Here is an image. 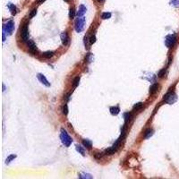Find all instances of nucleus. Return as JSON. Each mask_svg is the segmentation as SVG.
<instances>
[{"instance_id":"21","label":"nucleus","mask_w":179,"mask_h":179,"mask_svg":"<svg viewBox=\"0 0 179 179\" xmlns=\"http://www.w3.org/2000/svg\"><path fill=\"white\" fill-rule=\"evenodd\" d=\"M75 16V10L74 8H71L70 11H69V18L70 19H73Z\"/></svg>"},{"instance_id":"18","label":"nucleus","mask_w":179,"mask_h":179,"mask_svg":"<svg viewBox=\"0 0 179 179\" xmlns=\"http://www.w3.org/2000/svg\"><path fill=\"white\" fill-rule=\"evenodd\" d=\"M152 135H153V130L152 129H148L146 132H145V136H144V137L146 139H149V137H151Z\"/></svg>"},{"instance_id":"22","label":"nucleus","mask_w":179,"mask_h":179,"mask_svg":"<svg viewBox=\"0 0 179 179\" xmlns=\"http://www.w3.org/2000/svg\"><path fill=\"white\" fill-rule=\"evenodd\" d=\"M16 158V155H14V154H12V155H10L9 157H7V159H6V160H5V163L6 164H8V163H10L13 159H14Z\"/></svg>"},{"instance_id":"2","label":"nucleus","mask_w":179,"mask_h":179,"mask_svg":"<svg viewBox=\"0 0 179 179\" xmlns=\"http://www.w3.org/2000/svg\"><path fill=\"white\" fill-rule=\"evenodd\" d=\"M60 139L61 142L66 147H69L73 142L72 138L69 136V134H67V132L65 129H61V134H60Z\"/></svg>"},{"instance_id":"11","label":"nucleus","mask_w":179,"mask_h":179,"mask_svg":"<svg viewBox=\"0 0 179 179\" xmlns=\"http://www.w3.org/2000/svg\"><path fill=\"white\" fill-rule=\"evenodd\" d=\"M87 11V9H86V7L84 6L83 5H81L79 7V10H78L77 12V16L78 17H82V16L84 15V14Z\"/></svg>"},{"instance_id":"1","label":"nucleus","mask_w":179,"mask_h":179,"mask_svg":"<svg viewBox=\"0 0 179 179\" xmlns=\"http://www.w3.org/2000/svg\"><path fill=\"white\" fill-rule=\"evenodd\" d=\"M125 134H121V136H120V137L117 139V141H116V142L113 144V146L110 147V148H108V149H107L106 151H105V154H107V155H113L114 153H115L116 151L118 149L120 144H121V142H122V141H123V139L125 138Z\"/></svg>"},{"instance_id":"7","label":"nucleus","mask_w":179,"mask_h":179,"mask_svg":"<svg viewBox=\"0 0 179 179\" xmlns=\"http://www.w3.org/2000/svg\"><path fill=\"white\" fill-rule=\"evenodd\" d=\"M14 31V22L13 21H9V22L4 26L3 31H5V33H7L8 35H11Z\"/></svg>"},{"instance_id":"19","label":"nucleus","mask_w":179,"mask_h":179,"mask_svg":"<svg viewBox=\"0 0 179 179\" xmlns=\"http://www.w3.org/2000/svg\"><path fill=\"white\" fill-rule=\"evenodd\" d=\"M143 107V103L142 102H138V103H136V104H134V110H139V109H141L142 107Z\"/></svg>"},{"instance_id":"10","label":"nucleus","mask_w":179,"mask_h":179,"mask_svg":"<svg viewBox=\"0 0 179 179\" xmlns=\"http://www.w3.org/2000/svg\"><path fill=\"white\" fill-rule=\"evenodd\" d=\"M37 77H38V79H39V81L41 82L42 84H44V85L47 86V87H49L50 86V83H48V81L47 80V78L45 77V75H43L42 73H38Z\"/></svg>"},{"instance_id":"16","label":"nucleus","mask_w":179,"mask_h":179,"mask_svg":"<svg viewBox=\"0 0 179 179\" xmlns=\"http://www.w3.org/2000/svg\"><path fill=\"white\" fill-rule=\"evenodd\" d=\"M42 56H43L45 58H51L52 56H54V52H52V51H47V52H44V53L42 54Z\"/></svg>"},{"instance_id":"35","label":"nucleus","mask_w":179,"mask_h":179,"mask_svg":"<svg viewBox=\"0 0 179 179\" xmlns=\"http://www.w3.org/2000/svg\"><path fill=\"white\" fill-rule=\"evenodd\" d=\"M64 1H65V2H67V3H69V2H70L71 0H64Z\"/></svg>"},{"instance_id":"6","label":"nucleus","mask_w":179,"mask_h":179,"mask_svg":"<svg viewBox=\"0 0 179 179\" xmlns=\"http://www.w3.org/2000/svg\"><path fill=\"white\" fill-rule=\"evenodd\" d=\"M21 37H22V41L24 42H28L29 39V31H28V24H25L24 28L22 29V32H21Z\"/></svg>"},{"instance_id":"12","label":"nucleus","mask_w":179,"mask_h":179,"mask_svg":"<svg viewBox=\"0 0 179 179\" xmlns=\"http://www.w3.org/2000/svg\"><path fill=\"white\" fill-rule=\"evenodd\" d=\"M7 7H8V9L10 10V12H11L12 15H15L16 14V6L14 5V4L9 3L7 5Z\"/></svg>"},{"instance_id":"23","label":"nucleus","mask_w":179,"mask_h":179,"mask_svg":"<svg viewBox=\"0 0 179 179\" xmlns=\"http://www.w3.org/2000/svg\"><path fill=\"white\" fill-rule=\"evenodd\" d=\"M76 151H78L79 153H81L82 155H85V152H84V149H83V147H81L80 145H76Z\"/></svg>"},{"instance_id":"17","label":"nucleus","mask_w":179,"mask_h":179,"mask_svg":"<svg viewBox=\"0 0 179 179\" xmlns=\"http://www.w3.org/2000/svg\"><path fill=\"white\" fill-rule=\"evenodd\" d=\"M124 118H125V124L127 123L128 121H130L132 118V114L127 112V113H125L124 114Z\"/></svg>"},{"instance_id":"3","label":"nucleus","mask_w":179,"mask_h":179,"mask_svg":"<svg viewBox=\"0 0 179 179\" xmlns=\"http://www.w3.org/2000/svg\"><path fill=\"white\" fill-rule=\"evenodd\" d=\"M164 101L167 102L168 104H174L175 102L177 100V97H176V93L174 91H169L164 96Z\"/></svg>"},{"instance_id":"33","label":"nucleus","mask_w":179,"mask_h":179,"mask_svg":"<svg viewBox=\"0 0 179 179\" xmlns=\"http://www.w3.org/2000/svg\"><path fill=\"white\" fill-rule=\"evenodd\" d=\"M37 1H38V3H39V4H42V3H43V2H45L46 0H37Z\"/></svg>"},{"instance_id":"29","label":"nucleus","mask_w":179,"mask_h":179,"mask_svg":"<svg viewBox=\"0 0 179 179\" xmlns=\"http://www.w3.org/2000/svg\"><path fill=\"white\" fill-rule=\"evenodd\" d=\"M95 41H96V36H95V34H93L90 38V43L93 44V43H95Z\"/></svg>"},{"instance_id":"8","label":"nucleus","mask_w":179,"mask_h":179,"mask_svg":"<svg viewBox=\"0 0 179 179\" xmlns=\"http://www.w3.org/2000/svg\"><path fill=\"white\" fill-rule=\"evenodd\" d=\"M27 46H28L29 51L31 52V54H37L38 53V48L36 47V44L33 41H29L27 42Z\"/></svg>"},{"instance_id":"5","label":"nucleus","mask_w":179,"mask_h":179,"mask_svg":"<svg viewBox=\"0 0 179 179\" xmlns=\"http://www.w3.org/2000/svg\"><path fill=\"white\" fill-rule=\"evenodd\" d=\"M176 42V37L174 34L168 35L165 39V45L168 48H172Z\"/></svg>"},{"instance_id":"4","label":"nucleus","mask_w":179,"mask_h":179,"mask_svg":"<svg viewBox=\"0 0 179 179\" xmlns=\"http://www.w3.org/2000/svg\"><path fill=\"white\" fill-rule=\"evenodd\" d=\"M84 24H85V18L83 16L78 17L75 21V31L77 32H82L83 31Z\"/></svg>"},{"instance_id":"31","label":"nucleus","mask_w":179,"mask_h":179,"mask_svg":"<svg viewBox=\"0 0 179 179\" xmlns=\"http://www.w3.org/2000/svg\"><path fill=\"white\" fill-rule=\"evenodd\" d=\"M36 14H37V9H33L32 11H31V14H30V17L31 18H32V17H34V16L36 15Z\"/></svg>"},{"instance_id":"13","label":"nucleus","mask_w":179,"mask_h":179,"mask_svg":"<svg viewBox=\"0 0 179 179\" xmlns=\"http://www.w3.org/2000/svg\"><path fill=\"white\" fill-rule=\"evenodd\" d=\"M109 110H110V113L112 114L113 116L118 115L119 112H120V108H119L118 107H111Z\"/></svg>"},{"instance_id":"20","label":"nucleus","mask_w":179,"mask_h":179,"mask_svg":"<svg viewBox=\"0 0 179 179\" xmlns=\"http://www.w3.org/2000/svg\"><path fill=\"white\" fill-rule=\"evenodd\" d=\"M101 18L103 19V20H107V19H109L111 18V13H103V14H101Z\"/></svg>"},{"instance_id":"34","label":"nucleus","mask_w":179,"mask_h":179,"mask_svg":"<svg viewBox=\"0 0 179 179\" xmlns=\"http://www.w3.org/2000/svg\"><path fill=\"white\" fill-rule=\"evenodd\" d=\"M98 2H100V3H104L105 2V0H97Z\"/></svg>"},{"instance_id":"30","label":"nucleus","mask_w":179,"mask_h":179,"mask_svg":"<svg viewBox=\"0 0 179 179\" xmlns=\"http://www.w3.org/2000/svg\"><path fill=\"white\" fill-rule=\"evenodd\" d=\"M79 178H92V176L89 174H86V175H80Z\"/></svg>"},{"instance_id":"15","label":"nucleus","mask_w":179,"mask_h":179,"mask_svg":"<svg viewBox=\"0 0 179 179\" xmlns=\"http://www.w3.org/2000/svg\"><path fill=\"white\" fill-rule=\"evenodd\" d=\"M83 145L84 147H86L87 149H91V147H92V142H90V141L89 140H83Z\"/></svg>"},{"instance_id":"24","label":"nucleus","mask_w":179,"mask_h":179,"mask_svg":"<svg viewBox=\"0 0 179 179\" xmlns=\"http://www.w3.org/2000/svg\"><path fill=\"white\" fill-rule=\"evenodd\" d=\"M79 83H80V77L77 76L74 78V80H73V87L76 88L78 85H79Z\"/></svg>"},{"instance_id":"28","label":"nucleus","mask_w":179,"mask_h":179,"mask_svg":"<svg viewBox=\"0 0 179 179\" xmlns=\"http://www.w3.org/2000/svg\"><path fill=\"white\" fill-rule=\"evenodd\" d=\"M63 114H64L65 116H66L67 114H68V107H67L66 104H65L64 107H63Z\"/></svg>"},{"instance_id":"9","label":"nucleus","mask_w":179,"mask_h":179,"mask_svg":"<svg viewBox=\"0 0 179 179\" xmlns=\"http://www.w3.org/2000/svg\"><path fill=\"white\" fill-rule=\"evenodd\" d=\"M60 37H61V41H62L63 45H64V46L68 45L69 42H70V38H69L67 32H66V31L62 32V33H61V35H60Z\"/></svg>"},{"instance_id":"32","label":"nucleus","mask_w":179,"mask_h":179,"mask_svg":"<svg viewBox=\"0 0 179 179\" xmlns=\"http://www.w3.org/2000/svg\"><path fill=\"white\" fill-rule=\"evenodd\" d=\"M94 156H95V158H96V159H101V157H102V155H101V153H96V154L95 155H94Z\"/></svg>"},{"instance_id":"27","label":"nucleus","mask_w":179,"mask_h":179,"mask_svg":"<svg viewBox=\"0 0 179 179\" xmlns=\"http://www.w3.org/2000/svg\"><path fill=\"white\" fill-rule=\"evenodd\" d=\"M89 41H90V39L88 36H85L84 37V45H85V48H89Z\"/></svg>"},{"instance_id":"26","label":"nucleus","mask_w":179,"mask_h":179,"mask_svg":"<svg viewBox=\"0 0 179 179\" xmlns=\"http://www.w3.org/2000/svg\"><path fill=\"white\" fill-rule=\"evenodd\" d=\"M165 73H166V68H163V69H161V70L159 72V73H158V76H159V78H162L164 75H165Z\"/></svg>"},{"instance_id":"14","label":"nucleus","mask_w":179,"mask_h":179,"mask_svg":"<svg viewBox=\"0 0 179 179\" xmlns=\"http://www.w3.org/2000/svg\"><path fill=\"white\" fill-rule=\"evenodd\" d=\"M158 88H159V85L157 83H154L149 88V94H154L156 91L158 90Z\"/></svg>"},{"instance_id":"25","label":"nucleus","mask_w":179,"mask_h":179,"mask_svg":"<svg viewBox=\"0 0 179 179\" xmlns=\"http://www.w3.org/2000/svg\"><path fill=\"white\" fill-rule=\"evenodd\" d=\"M170 4L175 7H179V0H171Z\"/></svg>"}]
</instances>
